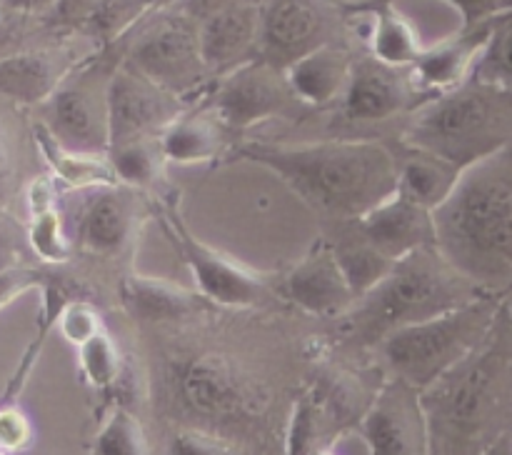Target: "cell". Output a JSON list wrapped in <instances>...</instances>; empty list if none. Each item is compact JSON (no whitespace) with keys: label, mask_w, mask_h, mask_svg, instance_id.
Returning a JSON list of instances; mask_svg holds the SVG:
<instances>
[{"label":"cell","mask_w":512,"mask_h":455,"mask_svg":"<svg viewBox=\"0 0 512 455\" xmlns=\"http://www.w3.org/2000/svg\"><path fill=\"white\" fill-rule=\"evenodd\" d=\"M78 60L55 45H33L5 55L0 58V98L15 105L40 108Z\"/></svg>","instance_id":"44dd1931"},{"label":"cell","mask_w":512,"mask_h":455,"mask_svg":"<svg viewBox=\"0 0 512 455\" xmlns=\"http://www.w3.org/2000/svg\"><path fill=\"white\" fill-rule=\"evenodd\" d=\"M13 193V150H10L8 130L0 118V205H5Z\"/></svg>","instance_id":"ab89813d"},{"label":"cell","mask_w":512,"mask_h":455,"mask_svg":"<svg viewBox=\"0 0 512 455\" xmlns=\"http://www.w3.org/2000/svg\"><path fill=\"white\" fill-rule=\"evenodd\" d=\"M480 455H512V428L503 430Z\"/></svg>","instance_id":"60d3db41"},{"label":"cell","mask_w":512,"mask_h":455,"mask_svg":"<svg viewBox=\"0 0 512 455\" xmlns=\"http://www.w3.org/2000/svg\"><path fill=\"white\" fill-rule=\"evenodd\" d=\"M178 3H183V0H153V10L170 8V5H178Z\"/></svg>","instance_id":"7bdbcfd3"},{"label":"cell","mask_w":512,"mask_h":455,"mask_svg":"<svg viewBox=\"0 0 512 455\" xmlns=\"http://www.w3.org/2000/svg\"><path fill=\"white\" fill-rule=\"evenodd\" d=\"M360 435L368 455H430L418 390L390 378L360 418Z\"/></svg>","instance_id":"5bb4252c"},{"label":"cell","mask_w":512,"mask_h":455,"mask_svg":"<svg viewBox=\"0 0 512 455\" xmlns=\"http://www.w3.org/2000/svg\"><path fill=\"white\" fill-rule=\"evenodd\" d=\"M118 295L123 300V308L143 323H175V320H185L200 313L208 305V300L195 290L140 273L125 275L120 280Z\"/></svg>","instance_id":"d4e9b609"},{"label":"cell","mask_w":512,"mask_h":455,"mask_svg":"<svg viewBox=\"0 0 512 455\" xmlns=\"http://www.w3.org/2000/svg\"><path fill=\"white\" fill-rule=\"evenodd\" d=\"M150 10L153 0H95L88 25L93 38L100 40V48H108L133 30Z\"/></svg>","instance_id":"836d02e7"},{"label":"cell","mask_w":512,"mask_h":455,"mask_svg":"<svg viewBox=\"0 0 512 455\" xmlns=\"http://www.w3.org/2000/svg\"><path fill=\"white\" fill-rule=\"evenodd\" d=\"M473 78L512 93V5L495 15L493 30H490L483 55L475 65Z\"/></svg>","instance_id":"d6a6232c"},{"label":"cell","mask_w":512,"mask_h":455,"mask_svg":"<svg viewBox=\"0 0 512 455\" xmlns=\"http://www.w3.org/2000/svg\"><path fill=\"white\" fill-rule=\"evenodd\" d=\"M433 225L440 255L500 298L512 280V143L460 173Z\"/></svg>","instance_id":"3957f363"},{"label":"cell","mask_w":512,"mask_h":455,"mask_svg":"<svg viewBox=\"0 0 512 455\" xmlns=\"http://www.w3.org/2000/svg\"><path fill=\"white\" fill-rule=\"evenodd\" d=\"M493 20L495 18L485 20V23L460 25L458 33L448 35L435 45H425L418 60L410 65L415 88L430 100L468 83L490 38Z\"/></svg>","instance_id":"d6986e66"},{"label":"cell","mask_w":512,"mask_h":455,"mask_svg":"<svg viewBox=\"0 0 512 455\" xmlns=\"http://www.w3.org/2000/svg\"><path fill=\"white\" fill-rule=\"evenodd\" d=\"M310 455H335V453H333V450H313Z\"/></svg>","instance_id":"ee69618b"},{"label":"cell","mask_w":512,"mask_h":455,"mask_svg":"<svg viewBox=\"0 0 512 455\" xmlns=\"http://www.w3.org/2000/svg\"><path fill=\"white\" fill-rule=\"evenodd\" d=\"M233 138L225 120L200 95L160 133V150L165 163L205 165L223 158L225 150L233 148Z\"/></svg>","instance_id":"7402d4cb"},{"label":"cell","mask_w":512,"mask_h":455,"mask_svg":"<svg viewBox=\"0 0 512 455\" xmlns=\"http://www.w3.org/2000/svg\"><path fill=\"white\" fill-rule=\"evenodd\" d=\"M90 455H150L143 428L125 408H115L100 425Z\"/></svg>","instance_id":"e575fe53"},{"label":"cell","mask_w":512,"mask_h":455,"mask_svg":"<svg viewBox=\"0 0 512 455\" xmlns=\"http://www.w3.org/2000/svg\"><path fill=\"white\" fill-rule=\"evenodd\" d=\"M203 98L213 105L233 135L248 133L265 120L280 118L300 108L283 70L263 60L240 65L233 73L213 80Z\"/></svg>","instance_id":"8fae6325"},{"label":"cell","mask_w":512,"mask_h":455,"mask_svg":"<svg viewBox=\"0 0 512 455\" xmlns=\"http://www.w3.org/2000/svg\"><path fill=\"white\" fill-rule=\"evenodd\" d=\"M483 295L490 293H483L430 245L395 260L385 278L360 295L343 320L353 338L378 345L393 330L423 323Z\"/></svg>","instance_id":"277c9868"},{"label":"cell","mask_w":512,"mask_h":455,"mask_svg":"<svg viewBox=\"0 0 512 455\" xmlns=\"http://www.w3.org/2000/svg\"><path fill=\"white\" fill-rule=\"evenodd\" d=\"M73 243L100 258H118L133 245L140 223L138 195L120 183L80 190Z\"/></svg>","instance_id":"9a60e30c"},{"label":"cell","mask_w":512,"mask_h":455,"mask_svg":"<svg viewBox=\"0 0 512 455\" xmlns=\"http://www.w3.org/2000/svg\"><path fill=\"white\" fill-rule=\"evenodd\" d=\"M425 100L428 98L415 88L410 68H395L360 53L350 68L340 108L353 123H383L395 115L413 113Z\"/></svg>","instance_id":"2e32d148"},{"label":"cell","mask_w":512,"mask_h":455,"mask_svg":"<svg viewBox=\"0 0 512 455\" xmlns=\"http://www.w3.org/2000/svg\"><path fill=\"white\" fill-rule=\"evenodd\" d=\"M115 180L125 188L153 190L165 175V158L160 150V138L130 140L108 148L105 153Z\"/></svg>","instance_id":"f546056e"},{"label":"cell","mask_w":512,"mask_h":455,"mask_svg":"<svg viewBox=\"0 0 512 455\" xmlns=\"http://www.w3.org/2000/svg\"><path fill=\"white\" fill-rule=\"evenodd\" d=\"M238 158L278 175L308 208L330 220H355L398 190V158L375 140L248 143Z\"/></svg>","instance_id":"6da1fadb"},{"label":"cell","mask_w":512,"mask_h":455,"mask_svg":"<svg viewBox=\"0 0 512 455\" xmlns=\"http://www.w3.org/2000/svg\"><path fill=\"white\" fill-rule=\"evenodd\" d=\"M75 348H78V365L85 383L98 393H110L123 375V358L108 328L103 325Z\"/></svg>","instance_id":"4dcf8cb0"},{"label":"cell","mask_w":512,"mask_h":455,"mask_svg":"<svg viewBox=\"0 0 512 455\" xmlns=\"http://www.w3.org/2000/svg\"><path fill=\"white\" fill-rule=\"evenodd\" d=\"M280 295L318 318H343L358 300L325 238L315 240L308 253L283 275Z\"/></svg>","instance_id":"ac0fdd59"},{"label":"cell","mask_w":512,"mask_h":455,"mask_svg":"<svg viewBox=\"0 0 512 455\" xmlns=\"http://www.w3.org/2000/svg\"><path fill=\"white\" fill-rule=\"evenodd\" d=\"M120 55L113 48L80 58L55 93L45 100L40 123L70 150L108 153V83Z\"/></svg>","instance_id":"ba28073f"},{"label":"cell","mask_w":512,"mask_h":455,"mask_svg":"<svg viewBox=\"0 0 512 455\" xmlns=\"http://www.w3.org/2000/svg\"><path fill=\"white\" fill-rule=\"evenodd\" d=\"M113 45H123L120 63L188 103L198 100L213 83L200 55L198 20L183 5L150 10Z\"/></svg>","instance_id":"52a82bcc"},{"label":"cell","mask_w":512,"mask_h":455,"mask_svg":"<svg viewBox=\"0 0 512 455\" xmlns=\"http://www.w3.org/2000/svg\"><path fill=\"white\" fill-rule=\"evenodd\" d=\"M355 225L370 240V245L393 263L415 250L435 245L433 210L413 203L398 190L373 205L368 213L355 218Z\"/></svg>","instance_id":"ffe728a7"},{"label":"cell","mask_w":512,"mask_h":455,"mask_svg":"<svg viewBox=\"0 0 512 455\" xmlns=\"http://www.w3.org/2000/svg\"><path fill=\"white\" fill-rule=\"evenodd\" d=\"M28 243L43 265H65L73 255V245L68 240L63 213L58 203L45 208L30 210Z\"/></svg>","instance_id":"1f68e13d"},{"label":"cell","mask_w":512,"mask_h":455,"mask_svg":"<svg viewBox=\"0 0 512 455\" xmlns=\"http://www.w3.org/2000/svg\"><path fill=\"white\" fill-rule=\"evenodd\" d=\"M160 220H163L165 233L170 235L183 263L193 273L195 293L203 295L210 305L255 308L268 298V283L263 280V275L245 268L230 255L213 250L190 233L175 195L160 200Z\"/></svg>","instance_id":"30bf717a"},{"label":"cell","mask_w":512,"mask_h":455,"mask_svg":"<svg viewBox=\"0 0 512 455\" xmlns=\"http://www.w3.org/2000/svg\"><path fill=\"white\" fill-rule=\"evenodd\" d=\"M500 313L498 295H483L423 323L393 330L378 343L390 378L425 390L468 358L485 340Z\"/></svg>","instance_id":"8992f818"},{"label":"cell","mask_w":512,"mask_h":455,"mask_svg":"<svg viewBox=\"0 0 512 455\" xmlns=\"http://www.w3.org/2000/svg\"><path fill=\"white\" fill-rule=\"evenodd\" d=\"M353 23L350 0H263L258 60L285 70L323 45L345 43Z\"/></svg>","instance_id":"9c48e42d"},{"label":"cell","mask_w":512,"mask_h":455,"mask_svg":"<svg viewBox=\"0 0 512 455\" xmlns=\"http://www.w3.org/2000/svg\"><path fill=\"white\" fill-rule=\"evenodd\" d=\"M183 8L198 20L200 55L210 80L258 60L260 5L240 0H183Z\"/></svg>","instance_id":"7c38bea8"},{"label":"cell","mask_w":512,"mask_h":455,"mask_svg":"<svg viewBox=\"0 0 512 455\" xmlns=\"http://www.w3.org/2000/svg\"><path fill=\"white\" fill-rule=\"evenodd\" d=\"M240 3H253V5H260L263 0H240Z\"/></svg>","instance_id":"f6af8a7d"},{"label":"cell","mask_w":512,"mask_h":455,"mask_svg":"<svg viewBox=\"0 0 512 455\" xmlns=\"http://www.w3.org/2000/svg\"><path fill=\"white\" fill-rule=\"evenodd\" d=\"M168 455H243L240 450H235L228 440L218 438L213 433H205V430L185 428L170 443Z\"/></svg>","instance_id":"d590c367"},{"label":"cell","mask_w":512,"mask_h":455,"mask_svg":"<svg viewBox=\"0 0 512 455\" xmlns=\"http://www.w3.org/2000/svg\"><path fill=\"white\" fill-rule=\"evenodd\" d=\"M38 290H40V310H38V320H35V335L33 340H30L28 348H25L15 373L10 375L0 403H15V400H18V395L23 393L25 383H28L30 373H33L35 363H38L40 353H43L45 340L50 338L53 328H58V320H60V313H63V308L70 303V300L85 298L83 288H80L75 280L65 278L63 273H58V270H40Z\"/></svg>","instance_id":"484cf974"},{"label":"cell","mask_w":512,"mask_h":455,"mask_svg":"<svg viewBox=\"0 0 512 455\" xmlns=\"http://www.w3.org/2000/svg\"><path fill=\"white\" fill-rule=\"evenodd\" d=\"M353 13H363L368 20L363 33L365 53L373 55L380 63L395 65V68H410L423 53L415 25L405 18L395 3H380V0H350Z\"/></svg>","instance_id":"cb8c5ba5"},{"label":"cell","mask_w":512,"mask_h":455,"mask_svg":"<svg viewBox=\"0 0 512 455\" xmlns=\"http://www.w3.org/2000/svg\"><path fill=\"white\" fill-rule=\"evenodd\" d=\"M380 3L398 5L400 0H380ZM440 3H445V5H450V8L458 10L460 25L485 23V20L495 18V15L503 13V10L508 8V3H505V0H440Z\"/></svg>","instance_id":"74e56055"},{"label":"cell","mask_w":512,"mask_h":455,"mask_svg":"<svg viewBox=\"0 0 512 455\" xmlns=\"http://www.w3.org/2000/svg\"><path fill=\"white\" fill-rule=\"evenodd\" d=\"M505 3H508V5H512V0H505Z\"/></svg>","instance_id":"bcb514c9"},{"label":"cell","mask_w":512,"mask_h":455,"mask_svg":"<svg viewBox=\"0 0 512 455\" xmlns=\"http://www.w3.org/2000/svg\"><path fill=\"white\" fill-rule=\"evenodd\" d=\"M500 303H503V310L508 313V318L512 320V280L508 283V288L500 293Z\"/></svg>","instance_id":"b9f144b4"},{"label":"cell","mask_w":512,"mask_h":455,"mask_svg":"<svg viewBox=\"0 0 512 455\" xmlns=\"http://www.w3.org/2000/svg\"><path fill=\"white\" fill-rule=\"evenodd\" d=\"M188 105V100L163 90L130 65L118 63L108 83V148L160 138Z\"/></svg>","instance_id":"4fadbf2b"},{"label":"cell","mask_w":512,"mask_h":455,"mask_svg":"<svg viewBox=\"0 0 512 455\" xmlns=\"http://www.w3.org/2000/svg\"><path fill=\"white\" fill-rule=\"evenodd\" d=\"M178 390L190 410L218 420L243 418L263 403L250 380L228 358L215 353L188 360L178 373Z\"/></svg>","instance_id":"e0dca14e"},{"label":"cell","mask_w":512,"mask_h":455,"mask_svg":"<svg viewBox=\"0 0 512 455\" xmlns=\"http://www.w3.org/2000/svg\"><path fill=\"white\" fill-rule=\"evenodd\" d=\"M338 225L340 228L335 230V235L325 240L330 243V250H333L348 285L353 288L355 298H360L385 278L393 260L385 258L378 248L370 245L355 220H338Z\"/></svg>","instance_id":"f1b7e54d"},{"label":"cell","mask_w":512,"mask_h":455,"mask_svg":"<svg viewBox=\"0 0 512 455\" xmlns=\"http://www.w3.org/2000/svg\"><path fill=\"white\" fill-rule=\"evenodd\" d=\"M65 0H0V8L10 10V13L25 15L33 20H45L48 23L55 13L60 10Z\"/></svg>","instance_id":"f35d334b"},{"label":"cell","mask_w":512,"mask_h":455,"mask_svg":"<svg viewBox=\"0 0 512 455\" xmlns=\"http://www.w3.org/2000/svg\"><path fill=\"white\" fill-rule=\"evenodd\" d=\"M430 455H480L512 428V320L503 310L483 343L420 390Z\"/></svg>","instance_id":"7a4b0ae2"},{"label":"cell","mask_w":512,"mask_h":455,"mask_svg":"<svg viewBox=\"0 0 512 455\" xmlns=\"http://www.w3.org/2000/svg\"><path fill=\"white\" fill-rule=\"evenodd\" d=\"M0 455H3V453H0Z\"/></svg>","instance_id":"7dc6e473"},{"label":"cell","mask_w":512,"mask_h":455,"mask_svg":"<svg viewBox=\"0 0 512 455\" xmlns=\"http://www.w3.org/2000/svg\"><path fill=\"white\" fill-rule=\"evenodd\" d=\"M400 143L465 170L512 143V93L470 78L415 108Z\"/></svg>","instance_id":"5b68a950"},{"label":"cell","mask_w":512,"mask_h":455,"mask_svg":"<svg viewBox=\"0 0 512 455\" xmlns=\"http://www.w3.org/2000/svg\"><path fill=\"white\" fill-rule=\"evenodd\" d=\"M353 60L355 53L345 43L323 45L295 60L283 73L300 105L328 108L343 98Z\"/></svg>","instance_id":"603a6c76"},{"label":"cell","mask_w":512,"mask_h":455,"mask_svg":"<svg viewBox=\"0 0 512 455\" xmlns=\"http://www.w3.org/2000/svg\"><path fill=\"white\" fill-rule=\"evenodd\" d=\"M33 140L45 163V175L53 180L60 193L63 190L80 193V190L98 188V185L118 183L105 155H90L65 148L40 120L33 125Z\"/></svg>","instance_id":"4316f807"},{"label":"cell","mask_w":512,"mask_h":455,"mask_svg":"<svg viewBox=\"0 0 512 455\" xmlns=\"http://www.w3.org/2000/svg\"><path fill=\"white\" fill-rule=\"evenodd\" d=\"M460 173L463 170L458 165L438 155L403 145V158H398V193L423 208L435 210L455 188Z\"/></svg>","instance_id":"83f0119b"},{"label":"cell","mask_w":512,"mask_h":455,"mask_svg":"<svg viewBox=\"0 0 512 455\" xmlns=\"http://www.w3.org/2000/svg\"><path fill=\"white\" fill-rule=\"evenodd\" d=\"M33 440L28 415L15 403H0V453H18Z\"/></svg>","instance_id":"8d00e7d4"}]
</instances>
